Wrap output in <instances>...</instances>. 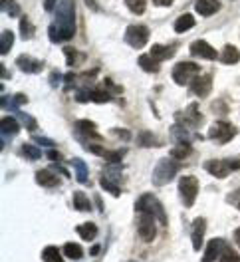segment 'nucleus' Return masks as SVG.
<instances>
[{
	"label": "nucleus",
	"instance_id": "1",
	"mask_svg": "<svg viewBox=\"0 0 240 262\" xmlns=\"http://www.w3.org/2000/svg\"><path fill=\"white\" fill-rule=\"evenodd\" d=\"M76 34V4L74 0H62L58 4L54 22L50 24L48 36L54 44L68 42Z\"/></svg>",
	"mask_w": 240,
	"mask_h": 262
},
{
	"label": "nucleus",
	"instance_id": "2",
	"mask_svg": "<svg viewBox=\"0 0 240 262\" xmlns=\"http://www.w3.org/2000/svg\"><path fill=\"white\" fill-rule=\"evenodd\" d=\"M135 211H137L139 214L141 213L153 214L163 227H167V214H165V209H163V205H161L153 195L145 193V195L139 196L137 203H135Z\"/></svg>",
	"mask_w": 240,
	"mask_h": 262
},
{
	"label": "nucleus",
	"instance_id": "3",
	"mask_svg": "<svg viewBox=\"0 0 240 262\" xmlns=\"http://www.w3.org/2000/svg\"><path fill=\"white\" fill-rule=\"evenodd\" d=\"M177 159H161L159 163L155 165V169H153V185H157V187H163V185H167L169 181L173 179L177 175V171H179V163H175Z\"/></svg>",
	"mask_w": 240,
	"mask_h": 262
},
{
	"label": "nucleus",
	"instance_id": "4",
	"mask_svg": "<svg viewBox=\"0 0 240 262\" xmlns=\"http://www.w3.org/2000/svg\"><path fill=\"white\" fill-rule=\"evenodd\" d=\"M201 72V66L194 64V62H179V64L173 68L171 76L179 85H189L192 83V80L199 76Z\"/></svg>",
	"mask_w": 240,
	"mask_h": 262
},
{
	"label": "nucleus",
	"instance_id": "5",
	"mask_svg": "<svg viewBox=\"0 0 240 262\" xmlns=\"http://www.w3.org/2000/svg\"><path fill=\"white\" fill-rule=\"evenodd\" d=\"M179 195H181V201L185 207H192L194 201H197V195H199V181L192 175H187V177H181L179 181Z\"/></svg>",
	"mask_w": 240,
	"mask_h": 262
},
{
	"label": "nucleus",
	"instance_id": "6",
	"mask_svg": "<svg viewBox=\"0 0 240 262\" xmlns=\"http://www.w3.org/2000/svg\"><path fill=\"white\" fill-rule=\"evenodd\" d=\"M208 135H210L212 141H216V143L224 145V143H228L230 139H234L236 127H234L232 123H228V121H214V123L210 125Z\"/></svg>",
	"mask_w": 240,
	"mask_h": 262
},
{
	"label": "nucleus",
	"instance_id": "7",
	"mask_svg": "<svg viewBox=\"0 0 240 262\" xmlns=\"http://www.w3.org/2000/svg\"><path fill=\"white\" fill-rule=\"evenodd\" d=\"M125 42L131 48L141 50L149 42V28L143 24H133L125 30Z\"/></svg>",
	"mask_w": 240,
	"mask_h": 262
},
{
	"label": "nucleus",
	"instance_id": "8",
	"mask_svg": "<svg viewBox=\"0 0 240 262\" xmlns=\"http://www.w3.org/2000/svg\"><path fill=\"white\" fill-rule=\"evenodd\" d=\"M205 169H207L210 175H214V177H219V179H224L230 171H234V169H240V161H232V163H228V161H219V159H210L205 163Z\"/></svg>",
	"mask_w": 240,
	"mask_h": 262
},
{
	"label": "nucleus",
	"instance_id": "9",
	"mask_svg": "<svg viewBox=\"0 0 240 262\" xmlns=\"http://www.w3.org/2000/svg\"><path fill=\"white\" fill-rule=\"evenodd\" d=\"M157 219L153 214L141 213V219H139V236L143 238L145 243H153L155 234H157Z\"/></svg>",
	"mask_w": 240,
	"mask_h": 262
},
{
	"label": "nucleus",
	"instance_id": "10",
	"mask_svg": "<svg viewBox=\"0 0 240 262\" xmlns=\"http://www.w3.org/2000/svg\"><path fill=\"white\" fill-rule=\"evenodd\" d=\"M205 230H207V221H205L203 216H197V219L192 221V227H191V241H192V248H194V250H201Z\"/></svg>",
	"mask_w": 240,
	"mask_h": 262
},
{
	"label": "nucleus",
	"instance_id": "11",
	"mask_svg": "<svg viewBox=\"0 0 240 262\" xmlns=\"http://www.w3.org/2000/svg\"><path fill=\"white\" fill-rule=\"evenodd\" d=\"M191 90L194 96H199V98H207L208 94L212 92V78L210 76H197L191 83Z\"/></svg>",
	"mask_w": 240,
	"mask_h": 262
},
{
	"label": "nucleus",
	"instance_id": "12",
	"mask_svg": "<svg viewBox=\"0 0 240 262\" xmlns=\"http://www.w3.org/2000/svg\"><path fill=\"white\" fill-rule=\"evenodd\" d=\"M191 52H192V56H197V58H205V60H216V58H219L216 50L212 48L208 42H205V40H197V42H192Z\"/></svg>",
	"mask_w": 240,
	"mask_h": 262
},
{
	"label": "nucleus",
	"instance_id": "13",
	"mask_svg": "<svg viewBox=\"0 0 240 262\" xmlns=\"http://www.w3.org/2000/svg\"><path fill=\"white\" fill-rule=\"evenodd\" d=\"M177 115H179V121L185 123V125H189V127H197V125H201V121H203V115L199 114L197 103H191V105H189L187 114H177Z\"/></svg>",
	"mask_w": 240,
	"mask_h": 262
},
{
	"label": "nucleus",
	"instance_id": "14",
	"mask_svg": "<svg viewBox=\"0 0 240 262\" xmlns=\"http://www.w3.org/2000/svg\"><path fill=\"white\" fill-rule=\"evenodd\" d=\"M223 246H224V241H221V238H212V241L207 245V248H205V254H203L201 262H214L219 256H221Z\"/></svg>",
	"mask_w": 240,
	"mask_h": 262
},
{
	"label": "nucleus",
	"instance_id": "15",
	"mask_svg": "<svg viewBox=\"0 0 240 262\" xmlns=\"http://www.w3.org/2000/svg\"><path fill=\"white\" fill-rule=\"evenodd\" d=\"M16 66L24 74H38V72H42V68H44V64H42L40 60H34L30 56H20L16 60Z\"/></svg>",
	"mask_w": 240,
	"mask_h": 262
},
{
	"label": "nucleus",
	"instance_id": "16",
	"mask_svg": "<svg viewBox=\"0 0 240 262\" xmlns=\"http://www.w3.org/2000/svg\"><path fill=\"white\" fill-rule=\"evenodd\" d=\"M194 8L201 16H212L221 10V2L219 0H197L194 2Z\"/></svg>",
	"mask_w": 240,
	"mask_h": 262
},
{
	"label": "nucleus",
	"instance_id": "17",
	"mask_svg": "<svg viewBox=\"0 0 240 262\" xmlns=\"http://www.w3.org/2000/svg\"><path fill=\"white\" fill-rule=\"evenodd\" d=\"M175 50L177 46L173 44V46H163V44H155L153 48H151V56L157 60V62H165V60H169V58H173L175 56Z\"/></svg>",
	"mask_w": 240,
	"mask_h": 262
},
{
	"label": "nucleus",
	"instance_id": "18",
	"mask_svg": "<svg viewBox=\"0 0 240 262\" xmlns=\"http://www.w3.org/2000/svg\"><path fill=\"white\" fill-rule=\"evenodd\" d=\"M240 60V52L236 46H232V44H226L223 48V52H221V62L223 64H228V66H232V64H236Z\"/></svg>",
	"mask_w": 240,
	"mask_h": 262
},
{
	"label": "nucleus",
	"instance_id": "19",
	"mask_svg": "<svg viewBox=\"0 0 240 262\" xmlns=\"http://www.w3.org/2000/svg\"><path fill=\"white\" fill-rule=\"evenodd\" d=\"M36 183L42 185V187H58V185H60V179H58L54 173H50V171H46V169H42V171L36 173Z\"/></svg>",
	"mask_w": 240,
	"mask_h": 262
},
{
	"label": "nucleus",
	"instance_id": "20",
	"mask_svg": "<svg viewBox=\"0 0 240 262\" xmlns=\"http://www.w3.org/2000/svg\"><path fill=\"white\" fill-rule=\"evenodd\" d=\"M20 129V123H18L14 117H2L0 119V131L2 135H16Z\"/></svg>",
	"mask_w": 240,
	"mask_h": 262
},
{
	"label": "nucleus",
	"instance_id": "21",
	"mask_svg": "<svg viewBox=\"0 0 240 262\" xmlns=\"http://www.w3.org/2000/svg\"><path fill=\"white\" fill-rule=\"evenodd\" d=\"M137 64L143 68L145 72H149V74H155V72H159V62L151 56V54H143L139 60H137Z\"/></svg>",
	"mask_w": 240,
	"mask_h": 262
},
{
	"label": "nucleus",
	"instance_id": "22",
	"mask_svg": "<svg viewBox=\"0 0 240 262\" xmlns=\"http://www.w3.org/2000/svg\"><path fill=\"white\" fill-rule=\"evenodd\" d=\"M74 207H76L80 213L92 211V203H90V199H88L85 193H81V191H76V193H74Z\"/></svg>",
	"mask_w": 240,
	"mask_h": 262
},
{
	"label": "nucleus",
	"instance_id": "23",
	"mask_svg": "<svg viewBox=\"0 0 240 262\" xmlns=\"http://www.w3.org/2000/svg\"><path fill=\"white\" fill-rule=\"evenodd\" d=\"M192 26H194V18H192L191 14H181V16L175 20V32L177 34L187 32V30H191Z\"/></svg>",
	"mask_w": 240,
	"mask_h": 262
},
{
	"label": "nucleus",
	"instance_id": "24",
	"mask_svg": "<svg viewBox=\"0 0 240 262\" xmlns=\"http://www.w3.org/2000/svg\"><path fill=\"white\" fill-rule=\"evenodd\" d=\"M24 103H28V98L24 96V94H16V96H12V98H2L0 101V105L6 110V107H10V110H18V105H24Z\"/></svg>",
	"mask_w": 240,
	"mask_h": 262
},
{
	"label": "nucleus",
	"instance_id": "25",
	"mask_svg": "<svg viewBox=\"0 0 240 262\" xmlns=\"http://www.w3.org/2000/svg\"><path fill=\"white\" fill-rule=\"evenodd\" d=\"M78 234H80L83 241H94V236L97 234V229L94 223H83L80 227H76Z\"/></svg>",
	"mask_w": 240,
	"mask_h": 262
},
{
	"label": "nucleus",
	"instance_id": "26",
	"mask_svg": "<svg viewBox=\"0 0 240 262\" xmlns=\"http://www.w3.org/2000/svg\"><path fill=\"white\" fill-rule=\"evenodd\" d=\"M96 129H97L96 123H94V121H88V119H80V121L76 123V131H78L80 135H90V137L94 135V137H96Z\"/></svg>",
	"mask_w": 240,
	"mask_h": 262
},
{
	"label": "nucleus",
	"instance_id": "27",
	"mask_svg": "<svg viewBox=\"0 0 240 262\" xmlns=\"http://www.w3.org/2000/svg\"><path fill=\"white\" fill-rule=\"evenodd\" d=\"M64 254H66V258L80 260L81 256H83V250H81V246L76 245V243H66V245H64Z\"/></svg>",
	"mask_w": 240,
	"mask_h": 262
},
{
	"label": "nucleus",
	"instance_id": "28",
	"mask_svg": "<svg viewBox=\"0 0 240 262\" xmlns=\"http://www.w3.org/2000/svg\"><path fill=\"white\" fill-rule=\"evenodd\" d=\"M137 143H139L141 147H155V145H159V139H157L151 131H141L139 137H137Z\"/></svg>",
	"mask_w": 240,
	"mask_h": 262
},
{
	"label": "nucleus",
	"instance_id": "29",
	"mask_svg": "<svg viewBox=\"0 0 240 262\" xmlns=\"http://www.w3.org/2000/svg\"><path fill=\"white\" fill-rule=\"evenodd\" d=\"M72 163H74V169H76V179L80 181V183H88L90 173H88V165H85V161H81V159H74Z\"/></svg>",
	"mask_w": 240,
	"mask_h": 262
},
{
	"label": "nucleus",
	"instance_id": "30",
	"mask_svg": "<svg viewBox=\"0 0 240 262\" xmlns=\"http://www.w3.org/2000/svg\"><path fill=\"white\" fill-rule=\"evenodd\" d=\"M12 44H14V34L10 32V30H4L2 32V42H0V54L6 56L10 52V48H12Z\"/></svg>",
	"mask_w": 240,
	"mask_h": 262
},
{
	"label": "nucleus",
	"instance_id": "31",
	"mask_svg": "<svg viewBox=\"0 0 240 262\" xmlns=\"http://www.w3.org/2000/svg\"><path fill=\"white\" fill-rule=\"evenodd\" d=\"M191 145H187V143H179L177 147L171 149V157L177 159V161H181V159H185V157H189L191 155Z\"/></svg>",
	"mask_w": 240,
	"mask_h": 262
},
{
	"label": "nucleus",
	"instance_id": "32",
	"mask_svg": "<svg viewBox=\"0 0 240 262\" xmlns=\"http://www.w3.org/2000/svg\"><path fill=\"white\" fill-rule=\"evenodd\" d=\"M34 24L30 22V18L28 16H20V34H22V38H32L34 36Z\"/></svg>",
	"mask_w": 240,
	"mask_h": 262
},
{
	"label": "nucleus",
	"instance_id": "33",
	"mask_svg": "<svg viewBox=\"0 0 240 262\" xmlns=\"http://www.w3.org/2000/svg\"><path fill=\"white\" fill-rule=\"evenodd\" d=\"M42 258H44L46 262H64L62 254H60V250H58L56 246H46L44 252H42Z\"/></svg>",
	"mask_w": 240,
	"mask_h": 262
},
{
	"label": "nucleus",
	"instance_id": "34",
	"mask_svg": "<svg viewBox=\"0 0 240 262\" xmlns=\"http://www.w3.org/2000/svg\"><path fill=\"white\" fill-rule=\"evenodd\" d=\"M125 6H127L133 14L141 16L145 12V8H147V0H125Z\"/></svg>",
	"mask_w": 240,
	"mask_h": 262
},
{
	"label": "nucleus",
	"instance_id": "35",
	"mask_svg": "<svg viewBox=\"0 0 240 262\" xmlns=\"http://www.w3.org/2000/svg\"><path fill=\"white\" fill-rule=\"evenodd\" d=\"M0 6H2V10H4L8 16H12V18L20 16V6H18L14 0H2Z\"/></svg>",
	"mask_w": 240,
	"mask_h": 262
},
{
	"label": "nucleus",
	"instance_id": "36",
	"mask_svg": "<svg viewBox=\"0 0 240 262\" xmlns=\"http://www.w3.org/2000/svg\"><path fill=\"white\" fill-rule=\"evenodd\" d=\"M221 262H240V256L236 254V250L234 248H230V246H223V252H221Z\"/></svg>",
	"mask_w": 240,
	"mask_h": 262
},
{
	"label": "nucleus",
	"instance_id": "37",
	"mask_svg": "<svg viewBox=\"0 0 240 262\" xmlns=\"http://www.w3.org/2000/svg\"><path fill=\"white\" fill-rule=\"evenodd\" d=\"M99 185H101V189H103V191L112 193L113 196H119V195H121V189H119V187H117L115 183H112V181H107L105 177H101V179H99Z\"/></svg>",
	"mask_w": 240,
	"mask_h": 262
},
{
	"label": "nucleus",
	"instance_id": "38",
	"mask_svg": "<svg viewBox=\"0 0 240 262\" xmlns=\"http://www.w3.org/2000/svg\"><path fill=\"white\" fill-rule=\"evenodd\" d=\"M171 135L179 139V141H183V143H187V145H191V137H189V131H185V127H173L171 129Z\"/></svg>",
	"mask_w": 240,
	"mask_h": 262
},
{
	"label": "nucleus",
	"instance_id": "39",
	"mask_svg": "<svg viewBox=\"0 0 240 262\" xmlns=\"http://www.w3.org/2000/svg\"><path fill=\"white\" fill-rule=\"evenodd\" d=\"M22 153H24V157H28V159H40V149L30 145V143H24L22 145Z\"/></svg>",
	"mask_w": 240,
	"mask_h": 262
},
{
	"label": "nucleus",
	"instance_id": "40",
	"mask_svg": "<svg viewBox=\"0 0 240 262\" xmlns=\"http://www.w3.org/2000/svg\"><path fill=\"white\" fill-rule=\"evenodd\" d=\"M103 157L110 161V165H121V157H123V151H105Z\"/></svg>",
	"mask_w": 240,
	"mask_h": 262
},
{
	"label": "nucleus",
	"instance_id": "41",
	"mask_svg": "<svg viewBox=\"0 0 240 262\" xmlns=\"http://www.w3.org/2000/svg\"><path fill=\"white\" fill-rule=\"evenodd\" d=\"M110 99H112V94L101 92V90H92V101H96V103H105V101H110Z\"/></svg>",
	"mask_w": 240,
	"mask_h": 262
},
{
	"label": "nucleus",
	"instance_id": "42",
	"mask_svg": "<svg viewBox=\"0 0 240 262\" xmlns=\"http://www.w3.org/2000/svg\"><path fill=\"white\" fill-rule=\"evenodd\" d=\"M16 115L20 117V119H22V123H24V125H26V127H28L30 131L36 129V121H34V117H30L28 114H22V112H18Z\"/></svg>",
	"mask_w": 240,
	"mask_h": 262
},
{
	"label": "nucleus",
	"instance_id": "43",
	"mask_svg": "<svg viewBox=\"0 0 240 262\" xmlns=\"http://www.w3.org/2000/svg\"><path fill=\"white\" fill-rule=\"evenodd\" d=\"M64 54H66V58H68V66H74L76 62H78V60H80V56H78V50L66 48Z\"/></svg>",
	"mask_w": 240,
	"mask_h": 262
},
{
	"label": "nucleus",
	"instance_id": "44",
	"mask_svg": "<svg viewBox=\"0 0 240 262\" xmlns=\"http://www.w3.org/2000/svg\"><path fill=\"white\" fill-rule=\"evenodd\" d=\"M34 141H36V143H40V145L54 147V141H52V139H48V137H34Z\"/></svg>",
	"mask_w": 240,
	"mask_h": 262
},
{
	"label": "nucleus",
	"instance_id": "45",
	"mask_svg": "<svg viewBox=\"0 0 240 262\" xmlns=\"http://www.w3.org/2000/svg\"><path fill=\"white\" fill-rule=\"evenodd\" d=\"M56 2H58V0H44V10H46V12H52Z\"/></svg>",
	"mask_w": 240,
	"mask_h": 262
},
{
	"label": "nucleus",
	"instance_id": "46",
	"mask_svg": "<svg viewBox=\"0 0 240 262\" xmlns=\"http://www.w3.org/2000/svg\"><path fill=\"white\" fill-rule=\"evenodd\" d=\"M155 2V6H171L173 4V0H153Z\"/></svg>",
	"mask_w": 240,
	"mask_h": 262
},
{
	"label": "nucleus",
	"instance_id": "47",
	"mask_svg": "<svg viewBox=\"0 0 240 262\" xmlns=\"http://www.w3.org/2000/svg\"><path fill=\"white\" fill-rule=\"evenodd\" d=\"M48 157H50V159H54V161H58V159H60V155H58L54 149H52V151H48Z\"/></svg>",
	"mask_w": 240,
	"mask_h": 262
},
{
	"label": "nucleus",
	"instance_id": "48",
	"mask_svg": "<svg viewBox=\"0 0 240 262\" xmlns=\"http://www.w3.org/2000/svg\"><path fill=\"white\" fill-rule=\"evenodd\" d=\"M117 131H119L117 135H119L121 139H125V141H127V139H129V133H127V131H123V129H117Z\"/></svg>",
	"mask_w": 240,
	"mask_h": 262
},
{
	"label": "nucleus",
	"instance_id": "49",
	"mask_svg": "<svg viewBox=\"0 0 240 262\" xmlns=\"http://www.w3.org/2000/svg\"><path fill=\"white\" fill-rule=\"evenodd\" d=\"M54 169H56V171H60V173H62L64 177H68V171H66L64 167H60V165H54Z\"/></svg>",
	"mask_w": 240,
	"mask_h": 262
},
{
	"label": "nucleus",
	"instance_id": "50",
	"mask_svg": "<svg viewBox=\"0 0 240 262\" xmlns=\"http://www.w3.org/2000/svg\"><path fill=\"white\" fill-rule=\"evenodd\" d=\"M88 6H90V8H94V10H99V8H97V4H96V0H88Z\"/></svg>",
	"mask_w": 240,
	"mask_h": 262
},
{
	"label": "nucleus",
	"instance_id": "51",
	"mask_svg": "<svg viewBox=\"0 0 240 262\" xmlns=\"http://www.w3.org/2000/svg\"><path fill=\"white\" fill-rule=\"evenodd\" d=\"M234 241H236V245L240 246V229L234 230Z\"/></svg>",
	"mask_w": 240,
	"mask_h": 262
},
{
	"label": "nucleus",
	"instance_id": "52",
	"mask_svg": "<svg viewBox=\"0 0 240 262\" xmlns=\"http://www.w3.org/2000/svg\"><path fill=\"white\" fill-rule=\"evenodd\" d=\"M238 209H240V203H238Z\"/></svg>",
	"mask_w": 240,
	"mask_h": 262
}]
</instances>
